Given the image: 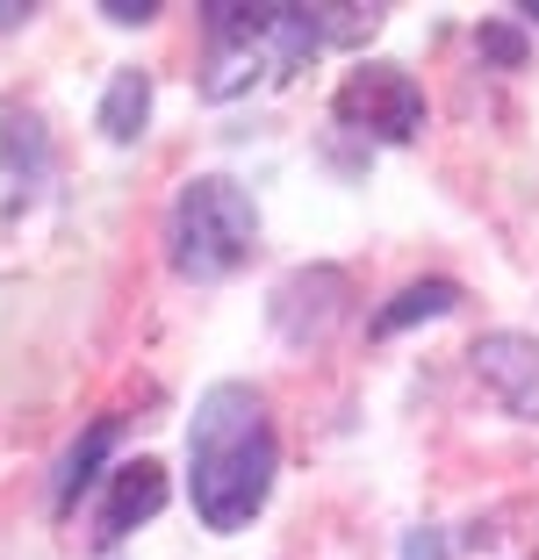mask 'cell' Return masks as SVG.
I'll list each match as a JSON object with an SVG mask.
<instances>
[{
  "label": "cell",
  "instance_id": "2",
  "mask_svg": "<svg viewBox=\"0 0 539 560\" xmlns=\"http://www.w3.org/2000/svg\"><path fill=\"white\" fill-rule=\"evenodd\" d=\"M252 237H260V215L252 195L223 173H202V180L180 187L173 215H165V245H173V273L187 280H223L252 259Z\"/></svg>",
  "mask_w": 539,
  "mask_h": 560
},
{
  "label": "cell",
  "instance_id": "12",
  "mask_svg": "<svg viewBox=\"0 0 539 560\" xmlns=\"http://www.w3.org/2000/svg\"><path fill=\"white\" fill-rule=\"evenodd\" d=\"M474 44H482V58H496V66H511V72L525 66V36L504 30V22H482V30H474Z\"/></svg>",
  "mask_w": 539,
  "mask_h": 560
},
{
  "label": "cell",
  "instance_id": "11",
  "mask_svg": "<svg viewBox=\"0 0 539 560\" xmlns=\"http://www.w3.org/2000/svg\"><path fill=\"white\" fill-rule=\"evenodd\" d=\"M0 151H8V165L44 173V130H36L30 108H0Z\"/></svg>",
  "mask_w": 539,
  "mask_h": 560
},
{
  "label": "cell",
  "instance_id": "13",
  "mask_svg": "<svg viewBox=\"0 0 539 560\" xmlns=\"http://www.w3.org/2000/svg\"><path fill=\"white\" fill-rule=\"evenodd\" d=\"M101 15H108V22H123V30H137V22H151V15H159V0H101Z\"/></svg>",
  "mask_w": 539,
  "mask_h": 560
},
{
  "label": "cell",
  "instance_id": "8",
  "mask_svg": "<svg viewBox=\"0 0 539 560\" xmlns=\"http://www.w3.org/2000/svg\"><path fill=\"white\" fill-rule=\"evenodd\" d=\"M260 44L266 36H216V58H209V94L230 101V94H245L252 80H260Z\"/></svg>",
  "mask_w": 539,
  "mask_h": 560
},
{
  "label": "cell",
  "instance_id": "4",
  "mask_svg": "<svg viewBox=\"0 0 539 560\" xmlns=\"http://www.w3.org/2000/svg\"><path fill=\"white\" fill-rule=\"evenodd\" d=\"M468 360H474V381H482L511 417L539 424V338H525V330H490V338H474Z\"/></svg>",
  "mask_w": 539,
  "mask_h": 560
},
{
  "label": "cell",
  "instance_id": "9",
  "mask_svg": "<svg viewBox=\"0 0 539 560\" xmlns=\"http://www.w3.org/2000/svg\"><path fill=\"white\" fill-rule=\"evenodd\" d=\"M460 302V288L454 280H410L403 295L389 302V310L375 316V330H410V324H425V316H446Z\"/></svg>",
  "mask_w": 539,
  "mask_h": 560
},
{
  "label": "cell",
  "instance_id": "10",
  "mask_svg": "<svg viewBox=\"0 0 539 560\" xmlns=\"http://www.w3.org/2000/svg\"><path fill=\"white\" fill-rule=\"evenodd\" d=\"M108 445H115V417H101V424H94V431H87V439H80V445L66 453V467H58V511H72V503L87 495V481H94V467L108 460Z\"/></svg>",
  "mask_w": 539,
  "mask_h": 560
},
{
  "label": "cell",
  "instance_id": "3",
  "mask_svg": "<svg viewBox=\"0 0 539 560\" xmlns=\"http://www.w3.org/2000/svg\"><path fill=\"white\" fill-rule=\"evenodd\" d=\"M339 122L375 130L389 144H410V137L425 130V94H417V80L403 66H359L339 86Z\"/></svg>",
  "mask_w": 539,
  "mask_h": 560
},
{
  "label": "cell",
  "instance_id": "14",
  "mask_svg": "<svg viewBox=\"0 0 539 560\" xmlns=\"http://www.w3.org/2000/svg\"><path fill=\"white\" fill-rule=\"evenodd\" d=\"M403 560H446V553H439V539H432V532H417V539L403 546Z\"/></svg>",
  "mask_w": 539,
  "mask_h": 560
},
{
  "label": "cell",
  "instance_id": "5",
  "mask_svg": "<svg viewBox=\"0 0 539 560\" xmlns=\"http://www.w3.org/2000/svg\"><path fill=\"white\" fill-rule=\"evenodd\" d=\"M159 503H165V467L159 460L123 467V475H115V489H108V503H101V539L137 532L145 517H159Z\"/></svg>",
  "mask_w": 539,
  "mask_h": 560
},
{
  "label": "cell",
  "instance_id": "6",
  "mask_svg": "<svg viewBox=\"0 0 539 560\" xmlns=\"http://www.w3.org/2000/svg\"><path fill=\"white\" fill-rule=\"evenodd\" d=\"M145 122H151V72L123 66L108 80V94H101V137H108V144H137Z\"/></svg>",
  "mask_w": 539,
  "mask_h": 560
},
{
  "label": "cell",
  "instance_id": "16",
  "mask_svg": "<svg viewBox=\"0 0 539 560\" xmlns=\"http://www.w3.org/2000/svg\"><path fill=\"white\" fill-rule=\"evenodd\" d=\"M518 15H532V22H539V0H532V8H518Z\"/></svg>",
  "mask_w": 539,
  "mask_h": 560
},
{
  "label": "cell",
  "instance_id": "15",
  "mask_svg": "<svg viewBox=\"0 0 539 560\" xmlns=\"http://www.w3.org/2000/svg\"><path fill=\"white\" fill-rule=\"evenodd\" d=\"M15 22H30V8H15V0H0V30H15Z\"/></svg>",
  "mask_w": 539,
  "mask_h": 560
},
{
  "label": "cell",
  "instance_id": "1",
  "mask_svg": "<svg viewBox=\"0 0 539 560\" xmlns=\"http://www.w3.org/2000/svg\"><path fill=\"white\" fill-rule=\"evenodd\" d=\"M274 460L280 445H274V424H266V402L245 381H216L195 402V424H187V475H195L202 525L245 532L260 517L266 489H274Z\"/></svg>",
  "mask_w": 539,
  "mask_h": 560
},
{
  "label": "cell",
  "instance_id": "7",
  "mask_svg": "<svg viewBox=\"0 0 539 560\" xmlns=\"http://www.w3.org/2000/svg\"><path fill=\"white\" fill-rule=\"evenodd\" d=\"M266 44H274V72L288 80V72H302V58H317V8H274V22H266Z\"/></svg>",
  "mask_w": 539,
  "mask_h": 560
}]
</instances>
